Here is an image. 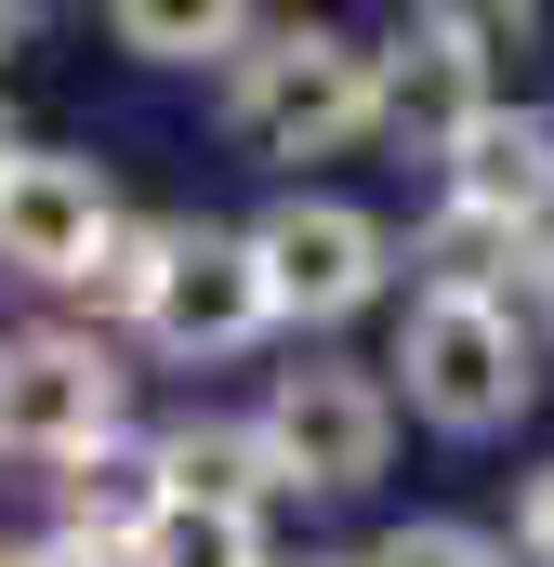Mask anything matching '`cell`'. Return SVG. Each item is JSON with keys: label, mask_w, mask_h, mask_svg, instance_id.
Masks as SVG:
<instances>
[{"label": "cell", "mask_w": 554, "mask_h": 567, "mask_svg": "<svg viewBox=\"0 0 554 567\" xmlns=\"http://www.w3.org/2000/svg\"><path fill=\"white\" fill-rule=\"evenodd\" d=\"M252 238V278H265L277 317H357L370 290H383V265H397V238L357 212V198H277L265 225H238Z\"/></svg>", "instance_id": "6"}, {"label": "cell", "mask_w": 554, "mask_h": 567, "mask_svg": "<svg viewBox=\"0 0 554 567\" xmlns=\"http://www.w3.org/2000/svg\"><path fill=\"white\" fill-rule=\"evenodd\" d=\"M515 555H529V567H554V462L515 488Z\"/></svg>", "instance_id": "16"}, {"label": "cell", "mask_w": 554, "mask_h": 567, "mask_svg": "<svg viewBox=\"0 0 554 567\" xmlns=\"http://www.w3.org/2000/svg\"><path fill=\"white\" fill-rule=\"evenodd\" d=\"M225 120H238L252 158H330V145L383 133V53L343 40V27H265L238 53Z\"/></svg>", "instance_id": "2"}, {"label": "cell", "mask_w": 554, "mask_h": 567, "mask_svg": "<svg viewBox=\"0 0 554 567\" xmlns=\"http://www.w3.org/2000/svg\"><path fill=\"white\" fill-rule=\"evenodd\" d=\"M265 435V475L277 488H304V502H357L383 462H397V396L370 383V370H277V396L252 410Z\"/></svg>", "instance_id": "3"}, {"label": "cell", "mask_w": 554, "mask_h": 567, "mask_svg": "<svg viewBox=\"0 0 554 567\" xmlns=\"http://www.w3.org/2000/svg\"><path fill=\"white\" fill-rule=\"evenodd\" d=\"M158 265H172V225H120L106 251H93V317H145V290H158Z\"/></svg>", "instance_id": "14"}, {"label": "cell", "mask_w": 554, "mask_h": 567, "mask_svg": "<svg viewBox=\"0 0 554 567\" xmlns=\"http://www.w3.org/2000/svg\"><path fill=\"white\" fill-rule=\"evenodd\" d=\"M0 158H13V120H0Z\"/></svg>", "instance_id": "20"}, {"label": "cell", "mask_w": 554, "mask_h": 567, "mask_svg": "<svg viewBox=\"0 0 554 567\" xmlns=\"http://www.w3.org/2000/svg\"><path fill=\"white\" fill-rule=\"evenodd\" d=\"M317 567H357V555H317Z\"/></svg>", "instance_id": "21"}, {"label": "cell", "mask_w": 554, "mask_h": 567, "mask_svg": "<svg viewBox=\"0 0 554 567\" xmlns=\"http://www.w3.org/2000/svg\"><path fill=\"white\" fill-rule=\"evenodd\" d=\"M133 567H265V528L252 515H212V502H158Z\"/></svg>", "instance_id": "13"}, {"label": "cell", "mask_w": 554, "mask_h": 567, "mask_svg": "<svg viewBox=\"0 0 554 567\" xmlns=\"http://www.w3.org/2000/svg\"><path fill=\"white\" fill-rule=\"evenodd\" d=\"M27 40H40V13H13V0H0V53H27Z\"/></svg>", "instance_id": "19"}, {"label": "cell", "mask_w": 554, "mask_h": 567, "mask_svg": "<svg viewBox=\"0 0 554 567\" xmlns=\"http://www.w3.org/2000/svg\"><path fill=\"white\" fill-rule=\"evenodd\" d=\"M515 278H529V303H542V317H554V225H542V238H529V265H515Z\"/></svg>", "instance_id": "18"}, {"label": "cell", "mask_w": 554, "mask_h": 567, "mask_svg": "<svg viewBox=\"0 0 554 567\" xmlns=\"http://www.w3.org/2000/svg\"><path fill=\"white\" fill-rule=\"evenodd\" d=\"M158 488L172 502H212V515H252L277 475H265V435L252 423H172L158 435Z\"/></svg>", "instance_id": "10"}, {"label": "cell", "mask_w": 554, "mask_h": 567, "mask_svg": "<svg viewBox=\"0 0 554 567\" xmlns=\"http://www.w3.org/2000/svg\"><path fill=\"white\" fill-rule=\"evenodd\" d=\"M0 567H133V555H106V542H66V528H53V542H27V555H0Z\"/></svg>", "instance_id": "17"}, {"label": "cell", "mask_w": 554, "mask_h": 567, "mask_svg": "<svg viewBox=\"0 0 554 567\" xmlns=\"http://www.w3.org/2000/svg\"><path fill=\"white\" fill-rule=\"evenodd\" d=\"M106 238H120L106 158H66V145H13V158H0V265H13V278L80 290Z\"/></svg>", "instance_id": "5"}, {"label": "cell", "mask_w": 554, "mask_h": 567, "mask_svg": "<svg viewBox=\"0 0 554 567\" xmlns=\"http://www.w3.org/2000/svg\"><path fill=\"white\" fill-rule=\"evenodd\" d=\"M93 449H120V357H106L93 330H27V343H0V462L80 475Z\"/></svg>", "instance_id": "4"}, {"label": "cell", "mask_w": 554, "mask_h": 567, "mask_svg": "<svg viewBox=\"0 0 554 567\" xmlns=\"http://www.w3.org/2000/svg\"><path fill=\"white\" fill-rule=\"evenodd\" d=\"M158 357H252L277 330V303L265 278H252V238H225V225H172V265H158V290H145V317H133Z\"/></svg>", "instance_id": "7"}, {"label": "cell", "mask_w": 554, "mask_h": 567, "mask_svg": "<svg viewBox=\"0 0 554 567\" xmlns=\"http://www.w3.org/2000/svg\"><path fill=\"white\" fill-rule=\"evenodd\" d=\"M357 567H502L489 528H462V515H410V528H383Z\"/></svg>", "instance_id": "15"}, {"label": "cell", "mask_w": 554, "mask_h": 567, "mask_svg": "<svg viewBox=\"0 0 554 567\" xmlns=\"http://www.w3.org/2000/svg\"><path fill=\"white\" fill-rule=\"evenodd\" d=\"M158 502H172V488H158V449H93V462L66 475V542H106V555H133Z\"/></svg>", "instance_id": "11"}, {"label": "cell", "mask_w": 554, "mask_h": 567, "mask_svg": "<svg viewBox=\"0 0 554 567\" xmlns=\"http://www.w3.org/2000/svg\"><path fill=\"white\" fill-rule=\"evenodd\" d=\"M397 370L435 435H515L542 396V343H529L515 290H422L397 330Z\"/></svg>", "instance_id": "1"}, {"label": "cell", "mask_w": 554, "mask_h": 567, "mask_svg": "<svg viewBox=\"0 0 554 567\" xmlns=\"http://www.w3.org/2000/svg\"><path fill=\"white\" fill-rule=\"evenodd\" d=\"M449 212H475L502 238H542L554 225V120L542 106H489L475 133L449 145Z\"/></svg>", "instance_id": "8"}, {"label": "cell", "mask_w": 554, "mask_h": 567, "mask_svg": "<svg viewBox=\"0 0 554 567\" xmlns=\"http://www.w3.org/2000/svg\"><path fill=\"white\" fill-rule=\"evenodd\" d=\"M489 106H502V93H489V66L462 53V27H449V13H422L410 40H383V133H410V145L449 158Z\"/></svg>", "instance_id": "9"}, {"label": "cell", "mask_w": 554, "mask_h": 567, "mask_svg": "<svg viewBox=\"0 0 554 567\" xmlns=\"http://www.w3.org/2000/svg\"><path fill=\"white\" fill-rule=\"evenodd\" d=\"M106 40L145 53V66H212V53H252L265 27H252V13H225V0H120V13H106Z\"/></svg>", "instance_id": "12"}]
</instances>
